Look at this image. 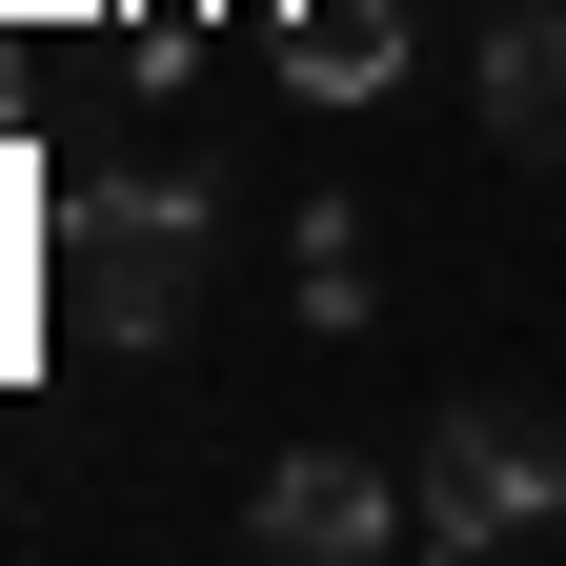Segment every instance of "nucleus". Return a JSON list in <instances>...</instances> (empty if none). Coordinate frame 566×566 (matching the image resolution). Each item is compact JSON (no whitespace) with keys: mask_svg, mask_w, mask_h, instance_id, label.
<instances>
[{"mask_svg":"<svg viewBox=\"0 0 566 566\" xmlns=\"http://www.w3.org/2000/svg\"><path fill=\"white\" fill-rule=\"evenodd\" d=\"M485 122L506 163H566V0H485Z\"/></svg>","mask_w":566,"mask_h":566,"instance_id":"20e7f679","label":"nucleus"},{"mask_svg":"<svg viewBox=\"0 0 566 566\" xmlns=\"http://www.w3.org/2000/svg\"><path fill=\"white\" fill-rule=\"evenodd\" d=\"M61 324L82 344H182L202 324V202L182 182H82L61 202Z\"/></svg>","mask_w":566,"mask_h":566,"instance_id":"f257e3e1","label":"nucleus"},{"mask_svg":"<svg viewBox=\"0 0 566 566\" xmlns=\"http://www.w3.org/2000/svg\"><path fill=\"white\" fill-rule=\"evenodd\" d=\"M243 546L263 566H365V546H424V506L385 465H344V446H304V465H263V506H243Z\"/></svg>","mask_w":566,"mask_h":566,"instance_id":"7ed1b4c3","label":"nucleus"},{"mask_svg":"<svg viewBox=\"0 0 566 566\" xmlns=\"http://www.w3.org/2000/svg\"><path fill=\"white\" fill-rule=\"evenodd\" d=\"M304 324H365V223L344 202H304Z\"/></svg>","mask_w":566,"mask_h":566,"instance_id":"423d86ee","label":"nucleus"},{"mask_svg":"<svg viewBox=\"0 0 566 566\" xmlns=\"http://www.w3.org/2000/svg\"><path fill=\"white\" fill-rule=\"evenodd\" d=\"M405 506H424V546H526V526H566V424L546 405H446L424 465H405Z\"/></svg>","mask_w":566,"mask_h":566,"instance_id":"f03ea898","label":"nucleus"},{"mask_svg":"<svg viewBox=\"0 0 566 566\" xmlns=\"http://www.w3.org/2000/svg\"><path fill=\"white\" fill-rule=\"evenodd\" d=\"M304 82H324V102L405 82V0H304Z\"/></svg>","mask_w":566,"mask_h":566,"instance_id":"39448f33","label":"nucleus"}]
</instances>
